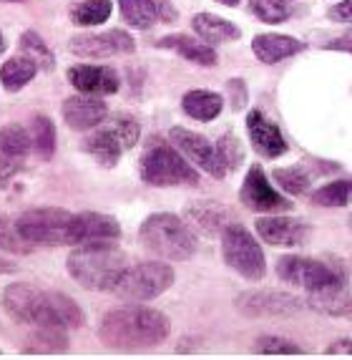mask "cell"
I'll list each match as a JSON object with an SVG mask.
<instances>
[{
	"label": "cell",
	"mask_w": 352,
	"mask_h": 360,
	"mask_svg": "<svg viewBox=\"0 0 352 360\" xmlns=\"http://www.w3.org/2000/svg\"><path fill=\"white\" fill-rule=\"evenodd\" d=\"M171 333V323L154 307H119L98 323V340L111 350L136 353L159 348Z\"/></svg>",
	"instance_id": "cell-1"
},
{
	"label": "cell",
	"mask_w": 352,
	"mask_h": 360,
	"mask_svg": "<svg viewBox=\"0 0 352 360\" xmlns=\"http://www.w3.org/2000/svg\"><path fill=\"white\" fill-rule=\"evenodd\" d=\"M126 267H129L126 255L116 247V242L76 245V250L66 259V270L76 280V285L93 292H111L119 285Z\"/></svg>",
	"instance_id": "cell-2"
},
{
	"label": "cell",
	"mask_w": 352,
	"mask_h": 360,
	"mask_svg": "<svg viewBox=\"0 0 352 360\" xmlns=\"http://www.w3.org/2000/svg\"><path fill=\"white\" fill-rule=\"evenodd\" d=\"M143 250L169 262H184L197 255V234L184 222V217L171 212H156L143 219L138 229Z\"/></svg>",
	"instance_id": "cell-3"
},
{
	"label": "cell",
	"mask_w": 352,
	"mask_h": 360,
	"mask_svg": "<svg viewBox=\"0 0 352 360\" xmlns=\"http://www.w3.org/2000/svg\"><path fill=\"white\" fill-rule=\"evenodd\" d=\"M138 174L149 186H197L199 174L171 141L151 139L138 162Z\"/></svg>",
	"instance_id": "cell-4"
},
{
	"label": "cell",
	"mask_w": 352,
	"mask_h": 360,
	"mask_svg": "<svg viewBox=\"0 0 352 360\" xmlns=\"http://www.w3.org/2000/svg\"><path fill=\"white\" fill-rule=\"evenodd\" d=\"M221 257L237 275L249 283H259L267 275V259H264L262 245L252 232L239 222H229L221 232Z\"/></svg>",
	"instance_id": "cell-5"
},
{
	"label": "cell",
	"mask_w": 352,
	"mask_h": 360,
	"mask_svg": "<svg viewBox=\"0 0 352 360\" xmlns=\"http://www.w3.org/2000/svg\"><path fill=\"white\" fill-rule=\"evenodd\" d=\"M73 219L76 214L60 207H36L15 219L20 234L30 245H73Z\"/></svg>",
	"instance_id": "cell-6"
},
{
	"label": "cell",
	"mask_w": 352,
	"mask_h": 360,
	"mask_svg": "<svg viewBox=\"0 0 352 360\" xmlns=\"http://www.w3.org/2000/svg\"><path fill=\"white\" fill-rule=\"evenodd\" d=\"M277 275L282 283L302 288L307 292L322 290L327 285L345 283L347 270L340 262H322V259L302 257V255H285L277 262Z\"/></svg>",
	"instance_id": "cell-7"
},
{
	"label": "cell",
	"mask_w": 352,
	"mask_h": 360,
	"mask_svg": "<svg viewBox=\"0 0 352 360\" xmlns=\"http://www.w3.org/2000/svg\"><path fill=\"white\" fill-rule=\"evenodd\" d=\"M174 267L164 262H138L126 267L114 292L126 302H151L174 285Z\"/></svg>",
	"instance_id": "cell-8"
},
{
	"label": "cell",
	"mask_w": 352,
	"mask_h": 360,
	"mask_svg": "<svg viewBox=\"0 0 352 360\" xmlns=\"http://www.w3.org/2000/svg\"><path fill=\"white\" fill-rule=\"evenodd\" d=\"M3 307L11 318L18 323L33 325V328H43V325H53V328H63L56 318L53 307H51V295L41 292V290L30 288L28 283H13L3 290L0 295Z\"/></svg>",
	"instance_id": "cell-9"
},
{
	"label": "cell",
	"mask_w": 352,
	"mask_h": 360,
	"mask_svg": "<svg viewBox=\"0 0 352 360\" xmlns=\"http://www.w3.org/2000/svg\"><path fill=\"white\" fill-rule=\"evenodd\" d=\"M305 307V297L285 290H247L237 297V310L245 318H292Z\"/></svg>",
	"instance_id": "cell-10"
},
{
	"label": "cell",
	"mask_w": 352,
	"mask_h": 360,
	"mask_svg": "<svg viewBox=\"0 0 352 360\" xmlns=\"http://www.w3.org/2000/svg\"><path fill=\"white\" fill-rule=\"evenodd\" d=\"M68 49L78 58H111V56L133 53L136 51V41L126 30L111 28V30H103V33L73 36L68 41Z\"/></svg>",
	"instance_id": "cell-11"
},
{
	"label": "cell",
	"mask_w": 352,
	"mask_h": 360,
	"mask_svg": "<svg viewBox=\"0 0 352 360\" xmlns=\"http://www.w3.org/2000/svg\"><path fill=\"white\" fill-rule=\"evenodd\" d=\"M169 141H171L191 164H197L202 172L211 174L214 179H224V176H227V169H224L219 154H216V144H211L207 136L191 131V129L174 127L171 131H169Z\"/></svg>",
	"instance_id": "cell-12"
},
{
	"label": "cell",
	"mask_w": 352,
	"mask_h": 360,
	"mask_svg": "<svg viewBox=\"0 0 352 360\" xmlns=\"http://www.w3.org/2000/svg\"><path fill=\"white\" fill-rule=\"evenodd\" d=\"M239 199H242V205L247 210L264 212V214H277V212H287L292 207L285 194H280L275 186L269 184L267 174H264V169L259 164H254L247 172L245 184L239 189Z\"/></svg>",
	"instance_id": "cell-13"
},
{
	"label": "cell",
	"mask_w": 352,
	"mask_h": 360,
	"mask_svg": "<svg viewBox=\"0 0 352 360\" xmlns=\"http://www.w3.org/2000/svg\"><path fill=\"white\" fill-rule=\"evenodd\" d=\"M257 234L262 237L267 245L272 247H302L305 240L310 237V227H307L305 219H297V217H285V214H267L259 217L257 222Z\"/></svg>",
	"instance_id": "cell-14"
},
{
	"label": "cell",
	"mask_w": 352,
	"mask_h": 360,
	"mask_svg": "<svg viewBox=\"0 0 352 360\" xmlns=\"http://www.w3.org/2000/svg\"><path fill=\"white\" fill-rule=\"evenodd\" d=\"M181 217H184V222L191 227V232L202 234V237H221V232L232 222V212L221 205V202H214V199L189 202L184 207V214Z\"/></svg>",
	"instance_id": "cell-15"
},
{
	"label": "cell",
	"mask_w": 352,
	"mask_h": 360,
	"mask_svg": "<svg viewBox=\"0 0 352 360\" xmlns=\"http://www.w3.org/2000/svg\"><path fill=\"white\" fill-rule=\"evenodd\" d=\"M63 121L73 131H93L108 119V106L103 103L101 96H91V94H76L66 98L60 106Z\"/></svg>",
	"instance_id": "cell-16"
},
{
	"label": "cell",
	"mask_w": 352,
	"mask_h": 360,
	"mask_svg": "<svg viewBox=\"0 0 352 360\" xmlns=\"http://www.w3.org/2000/svg\"><path fill=\"white\" fill-rule=\"evenodd\" d=\"M121 224L116 217L101 212H81L73 219V245H103L119 242Z\"/></svg>",
	"instance_id": "cell-17"
},
{
	"label": "cell",
	"mask_w": 352,
	"mask_h": 360,
	"mask_svg": "<svg viewBox=\"0 0 352 360\" xmlns=\"http://www.w3.org/2000/svg\"><path fill=\"white\" fill-rule=\"evenodd\" d=\"M247 134H249V141L254 146V151H259L267 159H277V156L287 154V149H289L282 129L272 119H267L259 108L247 114Z\"/></svg>",
	"instance_id": "cell-18"
},
{
	"label": "cell",
	"mask_w": 352,
	"mask_h": 360,
	"mask_svg": "<svg viewBox=\"0 0 352 360\" xmlns=\"http://www.w3.org/2000/svg\"><path fill=\"white\" fill-rule=\"evenodd\" d=\"M68 81L78 94H91V96H108L116 94L121 86L119 73L111 66H91V63H81L68 71Z\"/></svg>",
	"instance_id": "cell-19"
},
{
	"label": "cell",
	"mask_w": 352,
	"mask_h": 360,
	"mask_svg": "<svg viewBox=\"0 0 352 360\" xmlns=\"http://www.w3.org/2000/svg\"><path fill=\"white\" fill-rule=\"evenodd\" d=\"M307 49V43H302L294 36H285V33H259L252 38V51L262 63L275 66L280 60L292 58V56L302 53Z\"/></svg>",
	"instance_id": "cell-20"
},
{
	"label": "cell",
	"mask_w": 352,
	"mask_h": 360,
	"mask_svg": "<svg viewBox=\"0 0 352 360\" xmlns=\"http://www.w3.org/2000/svg\"><path fill=\"white\" fill-rule=\"evenodd\" d=\"M84 151L91 154L101 167H116L124 151H129L121 141V136L103 121L101 127H96L89 136L84 139Z\"/></svg>",
	"instance_id": "cell-21"
},
{
	"label": "cell",
	"mask_w": 352,
	"mask_h": 360,
	"mask_svg": "<svg viewBox=\"0 0 352 360\" xmlns=\"http://www.w3.org/2000/svg\"><path fill=\"white\" fill-rule=\"evenodd\" d=\"M307 307L322 312V315H332V318H350L352 310V292L350 283H334L327 285L322 290H315V292H307L305 297Z\"/></svg>",
	"instance_id": "cell-22"
},
{
	"label": "cell",
	"mask_w": 352,
	"mask_h": 360,
	"mask_svg": "<svg viewBox=\"0 0 352 360\" xmlns=\"http://www.w3.org/2000/svg\"><path fill=\"white\" fill-rule=\"evenodd\" d=\"M156 49H167V51H176L181 58L191 60V63H197V66H216V56L214 46H209L207 41L202 38H191L186 33H174V36H164L156 41Z\"/></svg>",
	"instance_id": "cell-23"
},
{
	"label": "cell",
	"mask_w": 352,
	"mask_h": 360,
	"mask_svg": "<svg viewBox=\"0 0 352 360\" xmlns=\"http://www.w3.org/2000/svg\"><path fill=\"white\" fill-rule=\"evenodd\" d=\"M191 28L202 41H207L209 46H219V43H232L242 38V30L227 18H219L214 13H197L191 20Z\"/></svg>",
	"instance_id": "cell-24"
},
{
	"label": "cell",
	"mask_w": 352,
	"mask_h": 360,
	"mask_svg": "<svg viewBox=\"0 0 352 360\" xmlns=\"http://www.w3.org/2000/svg\"><path fill=\"white\" fill-rule=\"evenodd\" d=\"M221 108H224V96L216 94V91L194 89V91H186L184 98H181V111L197 121L216 119L221 114Z\"/></svg>",
	"instance_id": "cell-25"
},
{
	"label": "cell",
	"mask_w": 352,
	"mask_h": 360,
	"mask_svg": "<svg viewBox=\"0 0 352 360\" xmlns=\"http://www.w3.org/2000/svg\"><path fill=\"white\" fill-rule=\"evenodd\" d=\"M38 71H41V68H38L33 60L25 58L23 53H18L3 63V68H0V84H3L6 91H11V94H18L20 89H25V86L36 78Z\"/></svg>",
	"instance_id": "cell-26"
},
{
	"label": "cell",
	"mask_w": 352,
	"mask_h": 360,
	"mask_svg": "<svg viewBox=\"0 0 352 360\" xmlns=\"http://www.w3.org/2000/svg\"><path fill=\"white\" fill-rule=\"evenodd\" d=\"M30 149L38 159H51L56 154V124L51 121V116L36 114L30 119Z\"/></svg>",
	"instance_id": "cell-27"
},
{
	"label": "cell",
	"mask_w": 352,
	"mask_h": 360,
	"mask_svg": "<svg viewBox=\"0 0 352 360\" xmlns=\"http://www.w3.org/2000/svg\"><path fill=\"white\" fill-rule=\"evenodd\" d=\"M30 134L20 124H6L0 129V154L23 164V159L30 154Z\"/></svg>",
	"instance_id": "cell-28"
},
{
	"label": "cell",
	"mask_w": 352,
	"mask_h": 360,
	"mask_svg": "<svg viewBox=\"0 0 352 360\" xmlns=\"http://www.w3.org/2000/svg\"><path fill=\"white\" fill-rule=\"evenodd\" d=\"M119 11L131 28L146 30L159 20V6L156 0H119Z\"/></svg>",
	"instance_id": "cell-29"
},
{
	"label": "cell",
	"mask_w": 352,
	"mask_h": 360,
	"mask_svg": "<svg viewBox=\"0 0 352 360\" xmlns=\"http://www.w3.org/2000/svg\"><path fill=\"white\" fill-rule=\"evenodd\" d=\"M66 350H68L66 328L43 325V328H36L33 338L28 340L25 353H66Z\"/></svg>",
	"instance_id": "cell-30"
},
{
	"label": "cell",
	"mask_w": 352,
	"mask_h": 360,
	"mask_svg": "<svg viewBox=\"0 0 352 360\" xmlns=\"http://www.w3.org/2000/svg\"><path fill=\"white\" fill-rule=\"evenodd\" d=\"M111 0H81L76 3L71 11V20L81 28H93V25H101L111 18Z\"/></svg>",
	"instance_id": "cell-31"
},
{
	"label": "cell",
	"mask_w": 352,
	"mask_h": 360,
	"mask_svg": "<svg viewBox=\"0 0 352 360\" xmlns=\"http://www.w3.org/2000/svg\"><path fill=\"white\" fill-rule=\"evenodd\" d=\"M18 51L25 56V58L33 60L41 71H53L56 68V56L51 53L48 43L38 36L36 30H25L23 36L18 38Z\"/></svg>",
	"instance_id": "cell-32"
},
{
	"label": "cell",
	"mask_w": 352,
	"mask_h": 360,
	"mask_svg": "<svg viewBox=\"0 0 352 360\" xmlns=\"http://www.w3.org/2000/svg\"><path fill=\"white\" fill-rule=\"evenodd\" d=\"M51 295V307H53L56 318L58 323L66 328V330H78V328H84L86 318H84V310L76 305V300H71L68 295H60V292H48Z\"/></svg>",
	"instance_id": "cell-33"
},
{
	"label": "cell",
	"mask_w": 352,
	"mask_h": 360,
	"mask_svg": "<svg viewBox=\"0 0 352 360\" xmlns=\"http://www.w3.org/2000/svg\"><path fill=\"white\" fill-rule=\"evenodd\" d=\"M272 179L277 181L282 192L292 194V197H299V194H307L312 186V179L302 167H287V169H275L272 172Z\"/></svg>",
	"instance_id": "cell-34"
},
{
	"label": "cell",
	"mask_w": 352,
	"mask_h": 360,
	"mask_svg": "<svg viewBox=\"0 0 352 360\" xmlns=\"http://www.w3.org/2000/svg\"><path fill=\"white\" fill-rule=\"evenodd\" d=\"M352 199V181H330L312 192V205L317 207H347Z\"/></svg>",
	"instance_id": "cell-35"
},
{
	"label": "cell",
	"mask_w": 352,
	"mask_h": 360,
	"mask_svg": "<svg viewBox=\"0 0 352 360\" xmlns=\"http://www.w3.org/2000/svg\"><path fill=\"white\" fill-rule=\"evenodd\" d=\"M30 247L33 245L20 234L18 224L13 222L11 217L0 214V250L11 255H28Z\"/></svg>",
	"instance_id": "cell-36"
},
{
	"label": "cell",
	"mask_w": 352,
	"mask_h": 360,
	"mask_svg": "<svg viewBox=\"0 0 352 360\" xmlns=\"http://www.w3.org/2000/svg\"><path fill=\"white\" fill-rule=\"evenodd\" d=\"M216 154H219L221 164H224V169H239V164L245 162V146H242V141H239L237 134L227 131L221 134L219 141H216Z\"/></svg>",
	"instance_id": "cell-37"
},
{
	"label": "cell",
	"mask_w": 352,
	"mask_h": 360,
	"mask_svg": "<svg viewBox=\"0 0 352 360\" xmlns=\"http://www.w3.org/2000/svg\"><path fill=\"white\" fill-rule=\"evenodd\" d=\"M249 11L257 15L262 23H285L289 18V8L285 0H249Z\"/></svg>",
	"instance_id": "cell-38"
},
{
	"label": "cell",
	"mask_w": 352,
	"mask_h": 360,
	"mask_svg": "<svg viewBox=\"0 0 352 360\" xmlns=\"http://www.w3.org/2000/svg\"><path fill=\"white\" fill-rule=\"evenodd\" d=\"M254 350H257L259 355H299L302 353V348H299L297 342L289 340V338H282V335L257 338Z\"/></svg>",
	"instance_id": "cell-39"
},
{
	"label": "cell",
	"mask_w": 352,
	"mask_h": 360,
	"mask_svg": "<svg viewBox=\"0 0 352 360\" xmlns=\"http://www.w3.org/2000/svg\"><path fill=\"white\" fill-rule=\"evenodd\" d=\"M106 124L119 134L126 149H133V146L138 144L141 129H138L136 119H131V116H126V114H116V116H111V119H106Z\"/></svg>",
	"instance_id": "cell-40"
},
{
	"label": "cell",
	"mask_w": 352,
	"mask_h": 360,
	"mask_svg": "<svg viewBox=\"0 0 352 360\" xmlns=\"http://www.w3.org/2000/svg\"><path fill=\"white\" fill-rule=\"evenodd\" d=\"M322 49L325 51H342V53H350L352 56V25L345 30V33H340L337 38H332L330 43H325Z\"/></svg>",
	"instance_id": "cell-41"
},
{
	"label": "cell",
	"mask_w": 352,
	"mask_h": 360,
	"mask_svg": "<svg viewBox=\"0 0 352 360\" xmlns=\"http://www.w3.org/2000/svg\"><path fill=\"white\" fill-rule=\"evenodd\" d=\"M334 23H352V0H342V3H334L327 13Z\"/></svg>",
	"instance_id": "cell-42"
},
{
	"label": "cell",
	"mask_w": 352,
	"mask_h": 360,
	"mask_svg": "<svg viewBox=\"0 0 352 360\" xmlns=\"http://www.w3.org/2000/svg\"><path fill=\"white\" fill-rule=\"evenodd\" d=\"M18 169H20L18 162H13V159H8V156L0 154V186H6L13 176L18 174Z\"/></svg>",
	"instance_id": "cell-43"
},
{
	"label": "cell",
	"mask_w": 352,
	"mask_h": 360,
	"mask_svg": "<svg viewBox=\"0 0 352 360\" xmlns=\"http://www.w3.org/2000/svg\"><path fill=\"white\" fill-rule=\"evenodd\" d=\"M327 355H352V338H337L325 350Z\"/></svg>",
	"instance_id": "cell-44"
},
{
	"label": "cell",
	"mask_w": 352,
	"mask_h": 360,
	"mask_svg": "<svg viewBox=\"0 0 352 360\" xmlns=\"http://www.w3.org/2000/svg\"><path fill=\"white\" fill-rule=\"evenodd\" d=\"M156 6H159V20H174L176 18V11L171 8L169 0H156Z\"/></svg>",
	"instance_id": "cell-45"
},
{
	"label": "cell",
	"mask_w": 352,
	"mask_h": 360,
	"mask_svg": "<svg viewBox=\"0 0 352 360\" xmlns=\"http://www.w3.org/2000/svg\"><path fill=\"white\" fill-rule=\"evenodd\" d=\"M216 3H221V6H227V8H237L239 6V0H216Z\"/></svg>",
	"instance_id": "cell-46"
},
{
	"label": "cell",
	"mask_w": 352,
	"mask_h": 360,
	"mask_svg": "<svg viewBox=\"0 0 352 360\" xmlns=\"http://www.w3.org/2000/svg\"><path fill=\"white\" fill-rule=\"evenodd\" d=\"M6 51V38H3V33H0V53Z\"/></svg>",
	"instance_id": "cell-47"
},
{
	"label": "cell",
	"mask_w": 352,
	"mask_h": 360,
	"mask_svg": "<svg viewBox=\"0 0 352 360\" xmlns=\"http://www.w3.org/2000/svg\"><path fill=\"white\" fill-rule=\"evenodd\" d=\"M3 3H28V0H3Z\"/></svg>",
	"instance_id": "cell-48"
},
{
	"label": "cell",
	"mask_w": 352,
	"mask_h": 360,
	"mask_svg": "<svg viewBox=\"0 0 352 360\" xmlns=\"http://www.w3.org/2000/svg\"><path fill=\"white\" fill-rule=\"evenodd\" d=\"M347 227H350V232H352V214H350V219H347Z\"/></svg>",
	"instance_id": "cell-49"
},
{
	"label": "cell",
	"mask_w": 352,
	"mask_h": 360,
	"mask_svg": "<svg viewBox=\"0 0 352 360\" xmlns=\"http://www.w3.org/2000/svg\"><path fill=\"white\" fill-rule=\"evenodd\" d=\"M285 3H292V0H285Z\"/></svg>",
	"instance_id": "cell-50"
},
{
	"label": "cell",
	"mask_w": 352,
	"mask_h": 360,
	"mask_svg": "<svg viewBox=\"0 0 352 360\" xmlns=\"http://www.w3.org/2000/svg\"><path fill=\"white\" fill-rule=\"evenodd\" d=\"M350 318H352V310H350Z\"/></svg>",
	"instance_id": "cell-51"
}]
</instances>
